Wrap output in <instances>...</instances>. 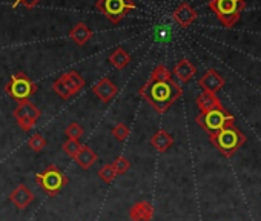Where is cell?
Segmentation results:
<instances>
[{
	"label": "cell",
	"instance_id": "1",
	"mask_svg": "<svg viewBox=\"0 0 261 221\" xmlns=\"http://www.w3.org/2000/svg\"><path fill=\"white\" fill-rule=\"evenodd\" d=\"M139 95L155 109V113L165 114L183 95V89L174 81L171 71L163 63H159L151 72L149 80L139 89Z\"/></svg>",
	"mask_w": 261,
	"mask_h": 221
},
{
	"label": "cell",
	"instance_id": "24",
	"mask_svg": "<svg viewBox=\"0 0 261 221\" xmlns=\"http://www.w3.org/2000/svg\"><path fill=\"white\" fill-rule=\"evenodd\" d=\"M112 164V169H114V172H115V177H118V175H123V174H126L129 169H130V163H129V160L126 158V157H118L114 163H111Z\"/></svg>",
	"mask_w": 261,
	"mask_h": 221
},
{
	"label": "cell",
	"instance_id": "11",
	"mask_svg": "<svg viewBox=\"0 0 261 221\" xmlns=\"http://www.w3.org/2000/svg\"><path fill=\"white\" fill-rule=\"evenodd\" d=\"M36 200L34 192L27 186V184H19L17 187H14V190L10 194V201L20 210L27 209L33 201Z\"/></svg>",
	"mask_w": 261,
	"mask_h": 221
},
{
	"label": "cell",
	"instance_id": "17",
	"mask_svg": "<svg viewBox=\"0 0 261 221\" xmlns=\"http://www.w3.org/2000/svg\"><path fill=\"white\" fill-rule=\"evenodd\" d=\"M151 145H152V148H155V151H159V152H166V151H169V148L174 145V137L168 132V131H165V129H159L152 137H151Z\"/></svg>",
	"mask_w": 261,
	"mask_h": 221
},
{
	"label": "cell",
	"instance_id": "18",
	"mask_svg": "<svg viewBox=\"0 0 261 221\" xmlns=\"http://www.w3.org/2000/svg\"><path fill=\"white\" fill-rule=\"evenodd\" d=\"M108 62L111 63V66H114L115 69L121 71V69H124V68L130 63V56H129V52H127L126 49L117 48V49H114V51L109 54Z\"/></svg>",
	"mask_w": 261,
	"mask_h": 221
},
{
	"label": "cell",
	"instance_id": "25",
	"mask_svg": "<svg viewBox=\"0 0 261 221\" xmlns=\"http://www.w3.org/2000/svg\"><path fill=\"white\" fill-rule=\"evenodd\" d=\"M28 148H31L34 152H42L46 148V139L40 134H36L28 140Z\"/></svg>",
	"mask_w": 261,
	"mask_h": 221
},
{
	"label": "cell",
	"instance_id": "13",
	"mask_svg": "<svg viewBox=\"0 0 261 221\" xmlns=\"http://www.w3.org/2000/svg\"><path fill=\"white\" fill-rule=\"evenodd\" d=\"M154 216V206L148 200L137 201L129 210L130 221H151Z\"/></svg>",
	"mask_w": 261,
	"mask_h": 221
},
{
	"label": "cell",
	"instance_id": "15",
	"mask_svg": "<svg viewBox=\"0 0 261 221\" xmlns=\"http://www.w3.org/2000/svg\"><path fill=\"white\" fill-rule=\"evenodd\" d=\"M197 74V68L192 62H189L188 59H181L175 63L174 66V75L181 81V83H188L194 75Z\"/></svg>",
	"mask_w": 261,
	"mask_h": 221
},
{
	"label": "cell",
	"instance_id": "22",
	"mask_svg": "<svg viewBox=\"0 0 261 221\" xmlns=\"http://www.w3.org/2000/svg\"><path fill=\"white\" fill-rule=\"evenodd\" d=\"M80 148H82L80 140H72V139H68V140L62 145L63 152H65L68 157H71L72 160H74V157L77 155V152L80 151Z\"/></svg>",
	"mask_w": 261,
	"mask_h": 221
},
{
	"label": "cell",
	"instance_id": "26",
	"mask_svg": "<svg viewBox=\"0 0 261 221\" xmlns=\"http://www.w3.org/2000/svg\"><path fill=\"white\" fill-rule=\"evenodd\" d=\"M112 135L115 137V140L124 142V140H127V137L130 135V129H129L124 123H117V125L112 128Z\"/></svg>",
	"mask_w": 261,
	"mask_h": 221
},
{
	"label": "cell",
	"instance_id": "8",
	"mask_svg": "<svg viewBox=\"0 0 261 221\" xmlns=\"http://www.w3.org/2000/svg\"><path fill=\"white\" fill-rule=\"evenodd\" d=\"M13 116H14L17 125L20 126V129L23 132H30L34 129L36 123L42 117V110L34 103L27 100V101L17 103L16 109L13 110Z\"/></svg>",
	"mask_w": 261,
	"mask_h": 221
},
{
	"label": "cell",
	"instance_id": "3",
	"mask_svg": "<svg viewBox=\"0 0 261 221\" xmlns=\"http://www.w3.org/2000/svg\"><path fill=\"white\" fill-rule=\"evenodd\" d=\"M207 7L224 28H232L246 7V0H209Z\"/></svg>",
	"mask_w": 261,
	"mask_h": 221
},
{
	"label": "cell",
	"instance_id": "20",
	"mask_svg": "<svg viewBox=\"0 0 261 221\" xmlns=\"http://www.w3.org/2000/svg\"><path fill=\"white\" fill-rule=\"evenodd\" d=\"M62 75H63L66 85L69 86V89H71V92H72L74 95H77V94L85 88V78H83L77 71H69V72L62 74Z\"/></svg>",
	"mask_w": 261,
	"mask_h": 221
},
{
	"label": "cell",
	"instance_id": "16",
	"mask_svg": "<svg viewBox=\"0 0 261 221\" xmlns=\"http://www.w3.org/2000/svg\"><path fill=\"white\" fill-rule=\"evenodd\" d=\"M98 160V155L88 146V145H82L80 151L77 152V155L74 157V161L85 171L91 169Z\"/></svg>",
	"mask_w": 261,
	"mask_h": 221
},
{
	"label": "cell",
	"instance_id": "14",
	"mask_svg": "<svg viewBox=\"0 0 261 221\" xmlns=\"http://www.w3.org/2000/svg\"><path fill=\"white\" fill-rule=\"evenodd\" d=\"M94 33L92 30L85 23V22H79L72 26V30L69 31V39L79 45V46H85L91 39H92Z\"/></svg>",
	"mask_w": 261,
	"mask_h": 221
},
{
	"label": "cell",
	"instance_id": "5",
	"mask_svg": "<svg viewBox=\"0 0 261 221\" xmlns=\"http://www.w3.org/2000/svg\"><path fill=\"white\" fill-rule=\"evenodd\" d=\"M36 183L42 187V190L46 195L56 197L65 189V186L69 183V180L56 164H49L45 171H42L36 175Z\"/></svg>",
	"mask_w": 261,
	"mask_h": 221
},
{
	"label": "cell",
	"instance_id": "2",
	"mask_svg": "<svg viewBox=\"0 0 261 221\" xmlns=\"http://www.w3.org/2000/svg\"><path fill=\"white\" fill-rule=\"evenodd\" d=\"M209 139L211 143L217 148V151L227 158L235 155V152L246 143V135L235 126V122L229 123L221 131L211 135Z\"/></svg>",
	"mask_w": 261,
	"mask_h": 221
},
{
	"label": "cell",
	"instance_id": "12",
	"mask_svg": "<svg viewBox=\"0 0 261 221\" xmlns=\"http://www.w3.org/2000/svg\"><path fill=\"white\" fill-rule=\"evenodd\" d=\"M198 14L197 11L188 4V2H181L172 13V19L181 26V28H189L195 20H197Z\"/></svg>",
	"mask_w": 261,
	"mask_h": 221
},
{
	"label": "cell",
	"instance_id": "6",
	"mask_svg": "<svg viewBox=\"0 0 261 221\" xmlns=\"http://www.w3.org/2000/svg\"><path fill=\"white\" fill-rule=\"evenodd\" d=\"M37 85L25 72H16L11 75L10 81L5 85V92L17 103L30 100L37 92Z\"/></svg>",
	"mask_w": 261,
	"mask_h": 221
},
{
	"label": "cell",
	"instance_id": "27",
	"mask_svg": "<svg viewBox=\"0 0 261 221\" xmlns=\"http://www.w3.org/2000/svg\"><path fill=\"white\" fill-rule=\"evenodd\" d=\"M98 177L105 181V183H112L114 180H115V172H114V169H112V164L111 163H108V164H105L100 171H98Z\"/></svg>",
	"mask_w": 261,
	"mask_h": 221
},
{
	"label": "cell",
	"instance_id": "28",
	"mask_svg": "<svg viewBox=\"0 0 261 221\" xmlns=\"http://www.w3.org/2000/svg\"><path fill=\"white\" fill-rule=\"evenodd\" d=\"M40 2H42V0H16V2L13 4V8H17V7L22 5L27 10H34Z\"/></svg>",
	"mask_w": 261,
	"mask_h": 221
},
{
	"label": "cell",
	"instance_id": "9",
	"mask_svg": "<svg viewBox=\"0 0 261 221\" xmlns=\"http://www.w3.org/2000/svg\"><path fill=\"white\" fill-rule=\"evenodd\" d=\"M92 92L100 101L109 103L118 94V86L108 77H103L92 86Z\"/></svg>",
	"mask_w": 261,
	"mask_h": 221
},
{
	"label": "cell",
	"instance_id": "19",
	"mask_svg": "<svg viewBox=\"0 0 261 221\" xmlns=\"http://www.w3.org/2000/svg\"><path fill=\"white\" fill-rule=\"evenodd\" d=\"M195 103H197V106H198V109L201 110V113H204V110H209V109H214V107H217V106H221V101H220V98L217 97V94L206 92V91H203V92L197 97Z\"/></svg>",
	"mask_w": 261,
	"mask_h": 221
},
{
	"label": "cell",
	"instance_id": "23",
	"mask_svg": "<svg viewBox=\"0 0 261 221\" xmlns=\"http://www.w3.org/2000/svg\"><path fill=\"white\" fill-rule=\"evenodd\" d=\"M65 135H66L68 139H72V140H80V139L85 135V131H83V128H82L79 123L72 122V123H69V125L66 126Z\"/></svg>",
	"mask_w": 261,
	"mask_h": 221
},
{
	"label": "cell",
	"instance_id": "7",
	"mask_svg": "<svg viewBox=\"0 0 261 221\" xmlns=\"http://www.w3.org/2000/svg\"><path fill=\"white\" fill-rule=\"evenodd\" d=\"M95 8L109 22L118 23L130 11H134L137 8V5H136L134 0H97Z\"/></svg>",
	"mask_w": 261,
	"mask_h": 221
},
{
	"label": "cell",
	"instance_id": "10",
	"mask_svg": "<svg viewBox=\"0 0 261 221\" xmlns=\"http://www.w3.org/2000/svg\"><path fill=\"white\" fill-rule=\"evenodd\" d=\"M198 85L201 86L203 91L217 94L223 86H224V78L217 69H207L198 80Z\"/></svg>",
	"mask_w": 261,
	"mask_h": 221
},
{
	"label": "cell",
	"instance_id": "4",
	"mask_svg": "<svg viewBox=\"0 0 261 221\" xmlns=\"http://www.w3.org/2000/svg\"><path fill=\"white\" fill-rule=\"evenodd\" d=\"M195 122L198 123V126L211 135L217 134L218 131H221L224 126H227L229 123H233L235 119L233 116H230L227 110L224 109V106H217L214 109L204 110V113H200L195 119Z\"/></svg>",
	"mask_w": 261,
	"mask_h": 221
},
{
	"label": "cell",
	"instance_id": "21",
	"mask_svg": "<svg viewBox=\"0 0 261 221\" xmlns=\"http://www.w3.org/2000/svg\"><path fill=\"white\" fill-rule=\"evenodd\" d=\"M53 89H54V92H56L60 98H63V100H69L71 97H74V94L71 92L69 86L66 85L63 75H60V77L53 83Z\"/></svg>",
	"mask_w": 261,
	"mask_h": 221
}]
</instances>
